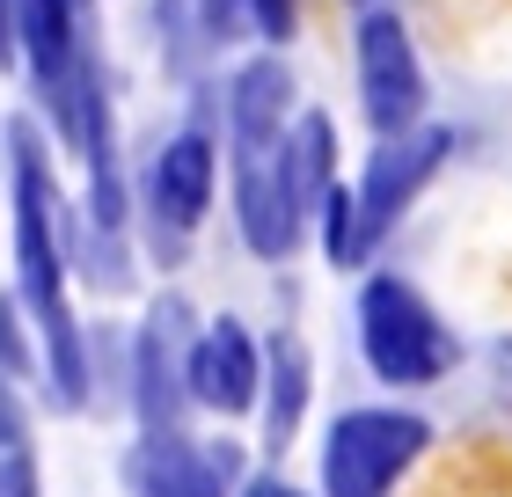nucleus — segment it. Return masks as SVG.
<instances>
[{
    "instance_id": "obj_1",
    "label": "nucleus",
    "mask_w": 512,
    "mask_h": 497,
    "mask_svg": "<svg viewBox=\"0 0 512 497\" xmlns=\"http://www.w3.org/2000/svg\"><path fill=\"white\" fill-rule=\"evenodd\" d=\"M8 161H15V300L37 322V366L52 381L59 410H81L96 395V366H88V337L66 307V220H59V183L44 161L37 125H8Z\"/></svg>"
},
{
    "instance_id": "obj_2",
    "label": "nucleus",
    "mask_w": 512,
    "mask_h": 497,
    "mask_svg": "<svg viewBox=\"0 0 512 497\" xmlns=\"http://www.w3.org/2000/svg\"><path fill=\"white\" fill-rule=\"evenodd\" d=\"M286 110L293 74L278 59H249L227 81V161H235V220L256 256H286L300 242V212L286 198Z\"/></svg>"
},
{
    "instance_id": "obj_3",
    "label": "nucleus",
    "mask_w": 512,
    "mask_h": 497,
    "mask_svg": "<svg viewBox=\"0 0 512 497\" xmlns=\"http://www.w3.org/2000/svg\"><path fill=\"white\" fill-rule=\"evenodd\" d=\"M359 337H366L374 373L395 381V388H425L454 366V337L439 329L432 307L410 286H395V278H374V286L359 293Z\"/></svg>"
},
{
    "instance_id": "obj_4",
    "label": "nucleus",
    "mask_w": 512,
    "mask_h": 497,
    "mask_svg": "<svg viewBox=\"0 0 512 497\" xmlns=\"http://www.w3.org/2000/svg\"><path fill=\"white\" fill-rule=\"evenodd\" d=\"M425 417L410 410H352L330 424V446H322V483L330 497H388L395 476L425 454Z\"/></svg>"
},
{
    "instance_id": "obj_5",
    "label": "nucleus",
    "mask_w": 512,
    "mask_h": 497,
    "mask_svg": "<svg viewBox=\"0 0 512 497\" xmlns=\"http://www.w3.org/2000/svg\"><path fill=\"white\" fill-rule=\"evenodd\" d=\"M447 147H454V139L439 132V125L388 132V147L366 161V183H359V198H352V264L395 227V212H403V205L417 198V183H425L439 161H447Z\"/></svg>"
},
{
    "instance_id": "obj_6",
    "label": "nucleus",
    "mask_w": 512,
    "mask_h": 497,
    "mask_svg": "<svg viewBox=\"0 0 512 497\" xmlns=\"http://www.w3.org/2000/svg\"><path fill=\"white\" fill-rule=\"evenodd\" d=\"M191 337H198V322L176 293L154 300V315L139 322V337H132V410H139L147 432H176L183 424V402H191V388H183Z\"/></svg>"
},
{
    "instance_id": "obj_7",
    "label": "nucleus",
    "mask_w": 512,
    "mask_h": 497,
    "mask_svg": "<svg viewBox=\"0 0 512 497\" xmlns=\"http://www.w3.org/2000/svg\"><path fill=\"white\" fill-rule=\"evenodd\" d=\"M205 205H213V139L205 132H176L169 147L147 161V227H154V249L169 256V264L198 234Z\"/></svg>"
},
{
    "instance_id": "obj_8",
    "label": "nucleus",
    "mask_w": 512,
    "mask_h": 497,
    "mask_svg": "<svg viewBox=\"0 0 512 497\" xmlns=\"http://www.w3.org/2000/svg\"><path fill=\"white\" fill-rule=\"evenodd\" d=\"M242 476V446L227 439H183V432H147L132 454V490L139 497H227Z\"/></svg>"
},
{
    "instance_id": "obj_9",
    "label": "nucleus",
    "mask_w": 512,
    "mask_h": 497,
    "mask_svg": "<svg viewBox=\"0 0 512 497\" xmlns=\"http://www.w3.org/2000/svg\"><path fill=\"white\" fill-rule=\"evenodd\" d=\"M183 388H191V402H205V410H220V417L256 410V395H264V351H256V337H249L235 315L205 322L198 337H191Z\"/></svg>"
},
{
    "instance_id": "obj_10",
    "label": "nucleus",
    "mask_w": 512,
    "mask_h": 497,
    "mask_svg": "<svg viewBox=\"0 0 512 497\" xmlns=\"http://www.w3.org/2000/svg\"><path fill=\"white\" fill-rule=\"evenodd\" d=\"M359 96H366V117L381 132H410L417 110H425V74H417V52H410L395 15L359 22Z\"/></svg>"
},
{
    "instance_id": "obj_11",
    "label": "nucleus",
    "mask_w": 512,
    "mask_h": 497,
    "mask_svg": "<svg viewBox=\"0 0 512 497\" xmlns=\"http://www.w3.org/2000/svg\"><path fill=\"white\" fill-rule=\"evenodd\" d=\"M330 183H337V125L322 110H308L286 125V198H293L300 220L330 198Z\"/></svg>"
},
{
    "instance_id": "obj_12",
    "label": "nucleus",
    "mask_w": 512,
    "mask_h": 497,
    "mask_svg": "<svg viewBox=\"0 0 512 497\" xmlns=\"http://www.w3.org/2000/svg\"><path fill=\"white\" fill-rule=\"evenodd\" d=\"M271 395H264V439L286 446L300 432V410H308V351H300L293 329H278L271 337Z\"/></svg>"
},
{
    "instance_id": "obj_13",
    "label": "nucleus",
    "mask_w": 512,
    "mask_h": 497,
    "mask_svg": "<svg viewBox=\"0 0 512 497\" xmlns=\"http://www.w3.org/2000/svg\"><path fill=\"white\" fill-rule=\"evenodd\" d=\"M0 497H44L30 439H0Z\"/></svg>"
},
{
    "instance_id": "obj_14",
    "label": "nucleus",
    "mask_w": 512,
    "mask_h": 497,
    "mask_svg": "<svg viewBox=\"0 0 512 497\" xmlns=\"http://www.w3.org/2000/svg\"><path fill=\"white\" fill-rule=\"evenodd\" d=\"M315 212H322V249H330V264H352V198L330 183V198Z\"/></svg>"
},
{
    "instance_id": "obj_15",
    "label": "nucleus",
    "mask_w": 512,
    "mask_h": 497,
    "mask_svg": "<svg viewBox=\"0 0 512 497\" xmlns=\"http://www.w3.org/2000/svg\"><path fill=\"white\" fill-rule=\"evenodd\" d=\"M0 373H8V381L37 373V351H30V337H22V315H15L8 300H0Z\"/></svg>"
},
{
    "instance_id": "obj_16",
    "label": "nucleus",
    "mask_w": 512,
    "mask_h": 497,
    "mask_svg": "<svg viewBox=\"0 0 512 497\" xmlns=\"http://www.w3.org/2000/svg\"><path fill=\"white\" fill-rule=\"evenodd\" d=\"M249 30H264L271 44L293 37V0H249Z\"/></svg>"
},
{
    "instance_id": "obj_17",
    "label": "nucleus",
    "mask_w": 512,
    "mask_h": 497,
    "mask_svg": "<svg viewBox=\"0 0 512 497\" xmlns=\"http://www.w3.org/2000/svg\"><path fill=\"white\" fill-rule=\"evenodd\" d=\"M0 439H30V417H22V395L8 373H0Z\"/></svg>"
},
{
    "instance_id": "obj_18",
    "label": "nucleus",
    "mask_w": 512,
    "mask_h": 497,
    "mask_svg": "<svg viewBox=\"0 0 512 497\" xmlns=\"http://www.w3.org/2000/svg\"><path fill=\"white\" fill-rule=\"evenodd\" d=\"M22 52V44H15V0H0V66H8Z\"/></svg>"
},
{
    "instance_id": "obj_19",
    "label": "nucleus",
    "mask_w": 512,
    "mask_h": 497,
    "mask_svg": "<svg viewBox=\"0 0 512 497\" xmlns=\"http://www.w3.org/2000/svg\"><path fill=\"white\" fill-rule=\"evenodd\" d=\"M242 497H300V490H293V483H278V476H256Z\"/></svg>"
},
{
    "instance_id": "obj_20",
    "label": "nucleus",
    "mask_w": 512,
    "mask_h": 497,
    "mask_svg": "<svg viewBox=\"0 0 512 497\" xmlns=\"http://www.w3.org/2000/svg\"><path fill=\"white\" fill-rule=\"evenodd\" d=\"M366 8H374V0H366Z\"/></svg>"
}]
</instances>
